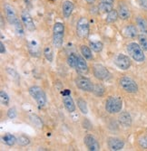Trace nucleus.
I'll use <instances>...</instances> for the list:
<instances>
[{"label": "nucleus", "instance_id": "obj_38", "mask_svg": "<svg viewBox=\"0 0 147 151\" xmlns=\"http://www.w3.org/2000/svg\"><path fill=\"white\" fill-rule=\"evenodd\" d=\"M138 3L143 10L147 11V0H138Z\"/></svg>", "mask_w": 147, "mask_h": 151}, {"label": "nucleus", "instance_id": "obj_43", "mask_svg": "<svg viewBox=\"0 0 147 151\" xmlns=\"http://www.w3.org/2000/svg\"><path fill=\"white\" fill-rule=\"evenodd\" d=\"M4 17L3 16H1V28H4Z\"/></svg>", "mask_w": 147, "mask_h": 151}, {"label": "nucleus", "instance_id": "obj_13", "mask_svg": "<svg viewBox=\"0 0 147 151\" xmlns=\"http://www.w3.org/2000/svg\"><path fill=\"white\" fill-rule=\"evenodd\" d=\"M75 69L80 74H86L88 73V71H89L88 65H87V63L84 56L78 55L77 54V62H76V65H75Z\"/></svg>", "mask_w": 147, "mask_h": 151}, {"label": "nucleus", "instance_id": "obj_8", "mask_svg": "<svg viewBox=\"0 0 147 151\" xmlns=\"http://www.w3.org/2000/svg\"><path fill=\"white\" fill-rule=\"evenodd\" d=\"M75 85L76 87L81 90L83 91H86V92H93V86H95V83H93L90 79L85 77V76H78L75 81Z\"/></svg>", "mask_w": 147, "mask_h": 151}, {"label": "nucleus", "instance_id": "obj_4", "mask_svg": "<svg viewBox=\"0 0 147 151\" xmlns=\"http://www.w3.org/2000/svg\"><path fill=\"white\" fill-rule=\"evenodd\" d=\"M105 111L110 114H115L122 111L123 101L117 96H110L105 101Z\"/></svg>", "mask_w": 147, "mask_h": 151}, {"label": "nucleus", "instance_id": "obj_41", "mask_svg": "<svg viewBox=\"0 0 147 151\" xmlns=\"http://www.w3.org/2000/svg\"><path fill=\"white\" fill-rule=\"evenodd\" d=\"M71 94V91L70 90H64L62 91V95L63 96H65V95H70Z\"/></svg>", "mask_w": 147, "mask_h": 151}, {"label": "nucleus", "instance_id": "obj_14", "mask_svg": "<svg viewBox=\"0 0 147 151\" xmlns=\"http://www.w3.org/2000/svg\"><path fill=\"white\" fill-rule=\"evenodd\" d=\"M107 145L110 150L119 151L124 148L125 142L123 139H118V138H109L107 140Z\"/></svg>", "mask_w": 147, "mask_h": 151}, {"label": "nucleus", "instance_id": "obj_11", "mask_svg": "<svg viewBox=\"0 0 147 151\" xmlns=\"http://www.w3.org/2000/svg\"><path fill=\"white\" fill-rule=\"evenodd\" d=\"M4 11H5L6 17H7V21L9 22V24L14 25V24L19 19L17 17V11H16L15 7L12 5H10L9 3H5L4 4Z\"/></svg>", "mask_w": 147, "mask_h": 151}, {"label": "nucleus", "instance_id": "obj_7", "mask_svg": "<svg viewBox=\"0 0 147 151\" xmlns=\"http://www.w3.org/2000/svg\"><path fill=\"white\" fill-rule=\"evenodd\" d=\"M93 73L97 80L107 81L111 78V73L104 65L100 63H96L93 66Z\"/></svg>", "mask_w": 147, "mask_h": 151}, {"label": "nucleus", "instance_id": "obj_34", "mask_svg": "<svg viewBox=\"0 0 147 151\" xmlns=\"http://www.w3.org/2000/svg\"><path fill=\"white\" fill-rule=\"evenodd\" d=\"M138 40H139V45L143 49V51H147V36L144 34L139 35Z\"/></svg>", "mask_w": 147, "mask_h": 151}, {"label": "nucleus", "instance_id": "obj_29", "mask_svg": "<svg viewBox=\"0 0 147 151\" xmlns=\"http://www.w3.org/2000/svg\"><path fill=\"white\" fill-rule=\"evenodd\" d=\"M98 9H99L102 13L108 14L109 12H111V11L114 9V6H113V5H110V4H105V3L100 2V4H99V6H98Z\"/></svg>", "mask_w": 147, "mask_h": 151}, {"label": "nucleus", "instance_id": "obj_19", "mask_svg": "<svg viewBox=\"0 0 147 151\" xmlns=\"http://www.w3.org/2000/svg\"><path fill=\"white\" fill-rule=\"evenodd\" d=\"M118 120L120 122V124L125 128H130L132 125V117L130 113L127 111H123L120 113L118 117Z\"/></svg>", "mask_w": 147, "mask_h": 151}, {"label": "nucleus", "instance_id": "obj_42", "mask_svg": "<svg viewBox=\"0 0 147 151\" xmlns=\"http://www.w3.org/2000/svg\"><path fill=\"white\" fill-rule=\"evenodd\" d=\"M84 1H85L86 3H88V4H93V3H95L96 2V0H84Z\"/></svg>", "mask_w": 147, "mask_h": 151}, {"label": "nucleus", "instance_id": "obj_30", "mask_svg": "<svg viewBox=\"0 0 147 151\" xmlns=\"http://www.w3.org/2000/svg\"><path fill=\"white\" fill-rule=\"evenodd\" d=\"M0 101H1V104L3 106H8L9 104V101H10L9 96L5 91H0Z\"/></svg>", "mask_w": 147, "mask_h": 151}, {"label": "nucleus", "instance_id": "obj_35", "mask_svg": "<svg viewBox=\"0 0 147 151\" xmlns=\"http://www.w3.org/2000/svg\"><path fill=\"white\" fill-rule=\"evenodd\" d=\"M44 54L48 62H50V63L53 62V59H54V53H53V50L51 49V47L46 46L44 49Z\"/></svg>", "mask_w": 147, "mask_h": 151}, {"label": "nucleus", "instance_id": "obj_16", "mask_svg": "<svg viewBox=\"0 0 147 151\" xmlns=\"http://www.w3.org/2000/svg\"><path fill=\"white\" fill-rule=\"evenodd\" d=\"M119 18L124 21L129 20L131 17V11L125 4H120L117 8Z\"/></svg>", "mask_w": 147, "mask_h": 151}, {"label": "nucleus", "instance_id": "obj_40", "mask_svg": "<svg viewBox=\"0 0 147 151\" xmlns=\"http://www.w3.org/2000/svg\"><path fill=\"white\" fill-rule=\"evenodd\" d=\"M115 0H100V2L102 3H105V4H110V5H114Z\"/></svg>", "mask_w": 147, "mask_h": 151}, {"label": "nucleus", "instance_id": "obj_9", "mask_svg": "<svg viewBox=\"0 0 147 151\" xmlns=\"http://www.w3.org/2000/svg\"><path fill=\"white\" fill-rule=\"evenodd\" d=\"M114 63L120 70L126 71L131 67L132 62L129 56L125 55L124 53H119L114 58Z\"/></svg>", "mask_w": 147, "mask_h": 151}, {"label": "nucleus", "instance_id": "obj_5", "mask_svg": "<svg viewBox=\"0 0 147 151\" xmlns=\"http://www.w3.org/2000/svg\"><path fill=\"white\" fill-rule=\"evenodd\" d=\"M90 34V24L87 17H81L76 23V35L82 39H85Z\"/></svg>", "mask_w": 147, "mask_h": 151}, {"label": "nucleus", "instance_id": "obj_2", "mask_svg": "<svg viewBox=\"0 0 147 151\" xmlns=\"http://www.w3.org/2000/svg\"><path fill=\"white\" fill-rule=\"evenodd\" d=\"M64 24L62 22H56L53 26V45L57 49L64 44Z\"/></svg>", "mask_w": 147, "mask_h": 151}, {"label": "nucleus", "instance_id": "obj_37", "mask_svg": "<svg viewBox=\"0 0 147 151\" xmlns=\"http://www.w3.org/2000/svg\"><path fill=\"white\" fill-rule=\"evenodd\" d=\"M17 115V109L15 107H12L10 108L8 111H7V117L11 119H15Z\"/></svg>", "mask_w": 147, "mask_h": 151}, {"label": "nucleus", "instance_id": "obj_36", "mask_svg": "<svg viewBox=\"0 0 147 151\" xmlns=\"http://www.w3.org/2000/svg\"><path fill=\"white\" fill-rule=\"evenodd\" d=\"M7 72L12 77L13 81H15L16 82H18V81H19V74L17 73V71H15L14 69H12V68H7Z\"/></svg>", "mask_w": 147, "mask_h": 151}, {"label": "nucleus", "instance_id": "obj_27", "mask_svg": "<svg viewBox=\"0 0 147 151\" xmlns=\"http://www.w3.org/2000/svg\"><path fill=\"white\" fill-rule=\"evenodd\" d=\"M17 143L21 147H26L30 144V139L25 135H20L17 138Z\"/></svg>", "mask_w": 147, "mask_h": 151}, {"label": "nucleus", "instance_id": "obj_15", "mask_svg": "<svg viewBox=\"0 0 147 151\" xmlns=\"http://www.w3.org/2000/svg\"><path fill=\"white\" fill-rule=\"evenodd\" d=\"M75 9V5L70 0H64L62 3V14L64 18H69Z\"/></svg>", "mask_w": 147, "mask_h": 151}, {"label": "nucleus", "instance_id": "obj_20", "mask_svg": "<svg viewBox=\"0 0 147 151\" xmlns=\"http://www.w3.org/2000/svg\"><path fill=\"white\" fill-rule=\"evenodd\" d=\"M136 25L142 34H147V20L143 17H137L135 19Z\"/></svg>", "mask_w": 147, "mask_h": 151}, {"label": "nucleus", "instance_id": "obj_1", "mask_svg": "<svg viewBox=\"0 0 147 151\" xmlns=\"http://www.w3.org/2000/svg\"><path fill=\"white\" fill-rule=\"evenodd\" d=\"M28 92L31 97L35 101L39 109L44 108L47 103V98L45 91L39 86H31L28 89Z\"/></svg>", "mask_w": 147, "mask_h": 151}, {"label": "nucleus", "instance_id": "obj_12", "mask_svg": "<svg viewBox=\"0 0 147 151\" xmlns=\"http://www.w3.org/2000/svg\"><path fill=\"white\" fill-rule=\"evenodd\" d=\"M84 143L88 148V150L91 151H98L100 150V144L97 141V139L93 136L87 134L84 138Z\"/></svg>", "mask_w": 147, "mask_h": 151}, {"label": "nucleus", "instance_id": "obj_23", "mask_svg": "<svg viewBox=\"0 0 147 151\" xmlns=\"http://www.w3.org/2000/svg\"><path fill=\"white\" fill-rule=\"evenodd\" d=\"M80 52H81V54L86 59V60H93V54H92V51H91V48L83 45L80 46Z\"/></svg>", "mask_w": 147, "mask_h": 151}, {"label": "nucleus", "instance_id": "obj_18", "mask_svg": "<svg viewBox=\"0 0 147 151\" xmlns=\"http://www.w3.org/2000/svg\"><path fill=\"white\" fill-rule=\"evenodd\" d=\"M63 103L64 105L65 109L68 112L72 113V112H74L75 111L76 107H75V101H74L73 98L71 97V94L63 96Z\"/></svg>", "mask_w": 147, "mask_h": 151}, {"label": "nucleus", "instance_id": "obj_10", "mask_svg": "<svg viewBox=\"0 0 147 151\" xmlns=\"http://www.w3.org/2000/svg\"><path fill=\"white\" fill-rule=\"evenodd\" d=\"M21 21H22L24 26L28 31L33 32L35 30V24L34 19L28 10H23L21 12Z\"/></svg>", "mask_w": 147, "mask_h": 151}, {"label": "nucleus", "instance_id": "obj_44", "mask_svg": "<svg viewBox=\"0 0 147 151\" xmlns=\"http://www.w3.org/2000/svg\"><path fill=\"white\" fill-rule=\"evenodd\" d=\"M50 1H52V2H55V1H56V0H50Z\"/></svg>", "mask_w": 147, "mask_h": 151}, {"label": "nucleus", "instance_id": "obj_39", "mask_svg": "<svg viewBox=\"0 0 147 151\" xmlns=\"http://www.w3.org/2000/svg\"><path fill=\"white\" fill-rule=\"evenodd\" d=\"M5 52H6V46H5V45L1 42V43H0V53L3 54V53H5Z\"/></svg>", "mask_w": 147, "mask_h": 151}, {"label": "nucleus", "instance_id": "obj_21", "mask_svg": "<svg viewBox=\"0 0 147 151\" xmlns=\"http://www.w3.org/2000/svg\"><path fill=\"white\" fill-rule=\"evenodd\" d=\"M2 140L3 142L7 145V146H9V147H12L14 146L17 142V139L14 135H12L10 133H7L3 136L2 138Z\"/></svg>", "mask_w": 147, "mask_h": 151}, {"label": "nucleus", "instance_id": "obj_22", "mask_svg": "<svg viewBox=\"0 0 147 151\" xmlns=\"http://www.w3.org/2000/svg\"><path fill=\"white\" fill-rule=\"evenodd\" d=\"M119 18V15H118V11L117 9H113L111 12H109L106 16V23L108 24H114L117 21V19Z\"/></svg>", "mask_w": 147, "mask_h": 151}, {"label": "nucleus", "instance_id": "obj_32", "mask_svg": "<svg viewBox=\"0 0 147 151\" xmlns=\"http://www.w3.org/2000/svg\"><path fill=\"white\" fill-rule=\"evenodd\" d=\"M29 51L30 53L33 56H36L39 53V48H38V45L35 41H32V42L29 44Z\"/></svg>", "mask_w": 147, "mask_h": 151}, {"label": "nucleus", "instance_id": "obj_26", "mask_svg": "<svg viewBox=\"0 0 147 151\" xmlns=\"http://www.w3.org/2000/svg\"><path fill=\"white\" fill-rule=\"evenodd\" d=\"M77 106H78L79 109L81 111V112L83 114H87L88 113V107H87L86 101L84 99L79 98L77 100Z\"/></svg>", "mask_w": 147, "mask_h": 151}, {"label": "nucleus", "instance_id": "obj_25", "mask_svg": "<svg viewBox=\"0 0 147 151\" xmlns=\"http://www.w3.org/2000/svg\"><path fill=\"white\" fill-rule=\"evenodd\" d=\"M138 145L143 149H147V132H144L139 136L137 139Z\"/></svg>", "mask_w": 147, "mask_h": 151}, {"label": "nucleus", "instance_id": "obj_3", "mask_svg": "<svg viewBox=\"0 0 147 151\" xmlns=\"http://www.w3.org/2000/svg\"><path fill=\"white\" fill-rule=\"evenodd\" d=\"M127 52L133 60L137 63H143L145 60V55L143 52V49L140 46L139 44L137 43H130L126 46Z\"/></svg>", "mask_w": 147, "mask_h": 151}, {"label": "nucleus", "instance_id": "obj_17", "mask_svg": "<svg viewBox=\"0 0 147 151\" xmlns=\"http://www.w3.org/2000/svg\"><path fill=\"white\" fill-rule=\"evenodd\" d=\"M123 33L128 38H135L136 36L139 35H138V27H137V25L133 24H127L124 28Z\"/></svg>", "mask_w": 147, "mask_h": 151}, {"label": "nucleus", "instance_id": "obj_24", "mask_svg": "<svg viewBox=\"0 0 147 151\" xmlns=\"http://www.w3.org/2000/svg\"><path fill=\"white\" fill-rule=\"evenodd\" d=\"M89 47L96 52H100L104 48V44L100 41H90Z\"/></svg>", "mask_w": 147, "mask_h": 151}, {"label": "nucleus", "instance_id": "obj_31", "mask_svg": "<svg viewBox=\"0 0 147 151\" xmlns=\"http://www.w3.org/2000/svg\"><path fill=\"white\" fill-rule=\"evenodd\" d=\"M67 63H68V65L70 66V67H72V68H75V65H76V62H77V54H75V53H70L69 55H68V57H67Z\"/></svg>", "mask_w": 147, "mask_h": 151}, {"label": "nucleus", "instance_id": "obj_33", "mask_svg": "<svg viewBox=\"0 0 147 151\" xmlns=\"http://www.w3.org/2000/svg\"><path fill=\"white\" fill-rule=\"evenodd\" d=\"M93 92L95 93L96 96H99V97H101V96H103L104 94L105 89H104V87L102 84H95V86H93Z\"/></svg>", "mask_w": 147, "mask_h": 151}, {"label": "nucleus", "instance_id": "obj_28", "mask_svg": "<svg viewBox=\"0 0 147 151\" xmlns=\"http://www.w3.org/2000/svg\"><path fill=\"white\" fill-rule=\"evenodd\" d=\"M14 27H15V31L17 33V35H24L25 34V30H24V24L23 23L18 19L15 24H14Z\"/></svg>", "mask_w": 147, "mask_h": 151}, {"label": "nucleus", "instance_id": "obj_6", "mask_svg": "<svg viewBox=\"0 0 147 151\" xmlns=\"http://www.w3.org/2000/svg\"><path fill=\"white\" fill-rule=\"evenodd\" d=\"M119 85L127 93H136L139 90L136 81L128 76H124L120 79Z\"/></svg>", "mask_w": 147, "mask_h": 151}]
</instances>
